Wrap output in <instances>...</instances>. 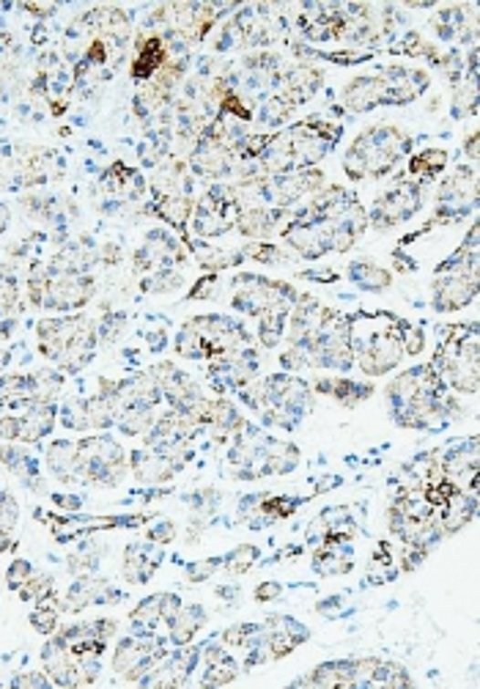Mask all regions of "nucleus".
Segmentation results:
<instances>
[{"label":"nucleus","mask_w":480,"mask_h":689,"mask_svg":"<svg viewBox=\"0 0 480 689\" xmlns=\"http://www.w3.org/2000/svg\"><path fill=\"white\" fill-rule=\"evenodd\" d=\"M291 209H277V206H266V204H250V206H242L234 228L247 236V239H266L277 231L280 220L288 217Z\"/></svg>","instance_id":"14"},{"label":"nucleus","mask_w":480,"mask_h":689,"mask_svg":"<svg viewBox=\"0 0 480 689\" xmlns=\"http://www.w3.org/2000/svg\"><path fill=\"white\" fill-rule=\"evenodd\" d=\"M17 593H20L23 601H37V604H39V601L56 596V582H53L50 574H31V577L17 588Z\"/></svg>","instance_id":"34"},{"label":"nucleus","mask_w":480,"mask_h":689,"mask_svg":"<svg viewBox=\"0 0 480 689\" xmlns=\"http://www.w3.org/2000/svg\"><path fill=\"white\" fill-rule=\"evenodd\" d=\"M12 547V533L9 530H0V552H6Z\"/></svg>","instance_id":"54"},{"label":"nucleus","mask_w":480,"mask_h":689,"mask_svg":"<svg viewBox=\"0 0 480 689\" xmlns=\"http://www.w3.org/2000/svg\"><path fill=\"white\" fill-rule=\"evenodd\" d=\"M308 640H310V629L291 615H266V621L261 623V645L269 662L288 656L291 651H297V645Z\"/></svg>","instance_id":"7"},{"label":"nucleus","mask_w":480,"mask_h":689,"mask_svg":"<svg viewBox=\"0 0 480 689\" xmlns=\"http://www.w3.org/2000/svg\"><path fill=\"white\" fill-rule=\"evenodd\" d=\"M220 288V275L217 272H206L190 291V299H212Z\"/></svg>","instance_id":"43"},{"label":"nucleus","mask_w":480,"mask_h":689,"mask_svg":"<svg viewBox=\"0 0 480 689\" xmlns=\"http://www.w3.org/2000/svg\"><path fill=\"white\" fill-rule=\"evenodd\" d=\"M223 566V558H206V560H195V563H187L184 569V579L187 582H206L214 577V571Z\"/></svg>","instance_id":"40"},{"label":"nucleus","mask_w":480,"mask_h":689,"mask_svg":"<svg viewBox=\"0 0 480 689\" xmlns=\"http://www.w3.org/2000/svg\"><path fill=\"white\" fill-rule=\"evenodd\" d=\"M127 475V454L110 437H86L78 443V484L113 489Z\"/></svg>","instance_id":"3"},{"label":"nucleus","mask_w":480,"mask_h":689,"mask_svg":"<svg viewBox=\"0 0 480 689\" xmlns=\"http://www.w3.org/2000/svg\"><path fill=\"white\" fill-rule=\"evenodd\" d=\"M20 418V443H39L45 440L53 426H56V404L53 402H39V399H31L26 407H23V415Z\"/></svg>","instance_id":"19"},{"label":"nucleus","mask_w":480,"mask_h":689,"mask_svg":"<svg viewBox=\"0 0 480 689\" xmlns=\"http://www.w3.org/2000/svg\"><path fill=\"white\" fill-rule=\"evenodd\" d=\"M409 151H412V138L403 130L392 124H376L354 138V143L349 146L343 157V171L351 182L381 179Z\"/></svg>","instance_id":"1"},{"label":"nucleus","mask_w":480,"mask_h":689,"mask_svg":"<svg viewBox=\"0 0 480 689\" xmlns=\"http://www.w3.org/2000/svg\"><path fill=\"white\" fill-rule=\"evenodd\" d=\"M447 168V151L444 149H425L412 157L409 162V176L420 184L433 182L442 171Z\"/></svg>","instance_id":"27"},{"label":"nucleus","mask_w":480,"mask_h":689,"mask_svg":"<svg viewBox=\"0 0 480 689\" xmlns=\"http://www.w3.org/2000/svg\"><path fill=\"white\" fill-rule=\"evenodd\" d=\"M242 256H247V258H253V261H258V264H269V266H280V264L291 261V256H288L283 247L272 245V242H250V245L242 250Z\"/></svg>","instance_id":"36"},{"label":"nucleus","mask_w":480,"mask_h":689,"mask_svg":"<svg viewBox=\"0 0 480 689\" xmlns=\"http://www.w3.org/2000/svg\"><path fill=\"white\" fill-rule=\"evenodd\" d=\"M477 110V80H466L455 86V97H453V116L464 119L472 116Z\"/></svg>","instance_id":"37"},{"label":"nucleus","mask_w":480,"mask_h":689,"mask_svg":"<svg viewBox=\"0 0 480 689\" xmlns=\"http://www.w3.org/2000/svg\"><path fill=\"white\" fill-rule=\"evenodd\" d=\"M343 604H346V601H343V596H329V599L318 601V607H316V610H318L321 615H332V618H335V615H340V607H343Z\"/></svg>","instance_id":"49"},{"label":"nucleus","mask_w":480,"mask_h":689,"mask_svg":"<svg viewBox=\"0 0 480 689\" xmlns=\"http://www.w3.org/2000/svg\"><path fill=\"white\" fill-rule=\"evenodd\" d=\"M294 686H321V689H332V686H354V662L351 659H332V662H321L318 667H313L310 675H302L297 681H291Z\"/></svg>","instance_id":"22"},{"label":"nucleus","mask_w":480,"mask_h":689,"mask_svg":"<svg viewBox=\"0 0 480 689\" xmlns=\"http://www.w3.org/2000/svg\"><path fill=\"white\" fill-rule=\"evenodd\" d=\"M313 391L316 393H324V396H332L338 404L343 407H357L362 402H368L373 396V385L370 382H354L349 377H321V380H313Z\"/></svg>","instance_id":"21"},{"label":"nucleus","mask_w":480,"mask_h":689,"mask_svg":"<svg viewBox=\"0 0 480 689\" xmlns=\"http://www.w3.org/2000/svg\"><path fill=\"white\" fill-rule=\"evenodd\" d=\"M58 615H61V601H58V596H50V599L39 601L37 610L31 612V626H34L39 634L50 637V634H56V629H58Z\"/></svg>","instance_id":"31"},{"label":"nucleus","mask_w":480,"mask_h":689,"mask_svg":"<svg viewBox=\"0 0 480 689\" xmlns=\"http://www.w3.org/2000/svg\"><path fill=\"white\" fill-rule=\"evenodd\" d=\"M124 327H127V316H124V313H108V316L102 318L99 329H97V338H99L102 343H116V340L121 338Z\"/></svg>","instance_id":"41"},{"label":"nucleus","mask_w":480,"mask_h":689,"mask_svg":"<svg viewBox=\"0 0 480 689\" xmlns=\"http://www.w3.org/2000/svg\"><path fill=\"white\" fill-rule=\"evenodd\" d=\"M291 308H269L258 316V340L264 350H275L286 335V321H288Z\"/></svg>","instance_id":"28"},{"label":"nucleus","mask_w":480,"mask_h":689,"mask_svg":"<svg viewBox=\"0 0 480 689\" xmlns=\"http://www.w3.org/2000/svg\"><path fill=\"white\" fill-rule=\"evenodd\" d=\"M420 209H423V184L414 179H401L376 198L368 214V225H373L376 231H387L412 220Z\"/></svg>","instance_id":"4"},{"label":"nucleus","mask_w":480,"mask_h":689,"mask_svg":"<svg viewBox=\"0 0 480 689\" xmlns=\"http://www.w3.org/2000/svg\"><path fill=\"white\" fill-rule=\"evenodd\" d=\"M0 440L4 443H15L20 440V418L17 415H0Z\"/></svg>","instance_id":"48"},{"label":"nucleus","mask_w":480,"mask_h":689,"mask_svg":"<svg viewBox=\"0 0 480 689\" xmlns=\"http://www.w3.org/2000/svg\"><path fill=\"white\" fill-rule=\"evenodd\" d=\"M17 299H20L17 280L12 275H0V321H6L12 316V310L17 308Z\"/></svg>","instance_id":"38"},{"label":"nucleus","mask_w":480,"mask_h":689,"mask_svg":"<svg viewBox=\"0 0 480 689\" xmlns=\"http://www.w3.org/2000/svg\"><path fill=\"white\" fill-rule=\"evenodd\" d=\"M346 272H349V280L362 291H387L392 286V272L365 258L351 261Z\"/></svg>","instance_id":"25"},{"label":"nucleus","mask_w":480,"mask_h":689,"mask_svg":"<svg viewBox=\"0 0 480 689\" xmlns=\"http://www.w3.org/2000/svg\"><path fill=\"white\" fill-rule=\"evenodd\" d=\"M343 108L349 113H370L376 108H384V89L379 75H360L343 89Z\"/></svg>","instance_id":"18"},{"label":"nucleus","mask_w":480,"mask_h":689,"mask_svg":"<svg viewBox=\"0 0 480 689\" xmlns=\"http://www.w3.org/2000/svg\"><path fill=\"white\" fill-rule=\"evenodd\" d=\"M34 574V566L28 563V560H23V558H17L12 566H9V571H6V585L12 588V590H17L28 577Z\"/></svg>","instance_id":"45"},{"label":"nucleus","mask_w":480,"mask_h":689,"mask_svg":"<svg viewBox=\"0 0 480 689\" xmlns=\"http://www.w3.org/2000/svg\"><path fill=\"white\" fill-rule=\"evenodd\" d=\"M324 83V72L310 67V64H299L286 69L283 75H277V97L286 99L291 108H299L305 102H310L316 97V91Z\"/></svg>","instance_id":"11"},{"label":"nucleus","mask_w":480,"mask_h":689,"mask_svg":"<svg viewBox=\"0 0 480 689\" xmlns=\"http://www.w3.org/2000/svg\"><path fill=\"white\" fill-rule=\"evenodd\" d=\"M291 113H294V108H291L286 99H280V97L275 94V97H266V99L261 102V108H258V121H261L264 127H280V124L288 121Z\"/></svg>","instance_id":"35"},{"label":"nucleus","mask_w":480,"mask_h":689,"mask_svg":"<svg viewBox=\"0 0 480 689\" xmlns=\"http://www.w3.org/2000/svg\"><path fill=\"white\" fill-rule=\"evenodd\" d=\"M236 675H239V662L234 659V656H228V659H223V662H212V664H206L203 667V675H201V686H206V689H212V686H223V684H231V681H236Z\"/></svg>","instance_id":"32"},{"label":"nucleus","mask_w":480,"mask_h":689,"mask_svg":"<svg viewBox=\"0 0 480 689\" xmlns=\"http://www.w3.org/2000/svg\"><path fill=\"white\" fill-rule=\"evenodd\" d=\"M401 324L390 318L384 327L370 329L368 335L351 329V352L354 363L365 377H384L398 369V363L406 358L403 355V338H401Z\"/></svg>","instance_id":"2"},{"label":"nucleus","mask_w":480,"mask_h":689,"mask_svg":"<svg viewBox=\"0 0 480 689\" xmlns=\"http://www.w3.org/2000/svg\"><path fill=\"white\" fill-rule=\"evenodd\" d=\"M50 675L45 670H34V673H23V675H15L12 678V686H23V689H45L50 686Z\"/></svg>","instance_id":"46"},{"label":"nucleus","mask_w":480,"mask_h":689,"mask_svg":"<svg viewBox=\"0 0 480 689\" xmlns=\"http://www.w3.org/2000/svg\"><path fill=\"white\" fill-rule=\"evenodd\" d=\"M439 525H442V533L444 536H453L458 530H464L475 514H477V497L466 489H455L439 508Z\"/></svg>","instance_id":"20"},{"label":"nucleus","mask_w":480,"mask_h":689,"mask_svg":"<svg viewBox=\"0 0 480 689\" xmlns=\"http://www.w3.org/2000/svg\"><path fill=\"white\" fill-rule=\"evenodd\" d=\"M261 640V623H234L228 629H223L220 642L231 645V648H253Z\"/></svg>","instance_id":"33"},{"label":"nucleus","mask_w":480,"mask_h":689,"mask_svg":"<svg viewBox=\"0 0 480 689\" xmlns=\"http://www.w3.org/2000/svg\"><path fill=\"white\" fill-rule=\"evenodd\" d=\"M190 165H193V173L201 176V179H225L234 173V154L212 135V132H201V138L195 141L193 146V154H190Z\"/></svg>","instance_id":"8"},{"label":"nucleus","mask_w":480,"mask_h":689,"mask_svg":"<svg viewBox=\"0 0 480 689\" xmlns=\"http://www.w3.org/2000/svg\"><path fill=\"white\" fill-rule=\"evenodd\" d=\"M47 470L61 481V484H78V443L58 440L47 448L45 454Z\"/></svg>","instance_id":"24"},{"label":"nucleus","mask_w":480,"mask_h":689,"mask_svg":"<svg viewBox=\"0 0 480 689\" xmlns=\"http://www.w3.org/2000/svg\"><path fill=\"white\" fill-rule=\"evenodd\" d=\"M182 283H184V277L176 269H157L149 280H143V288L154 291V294H165V291L179 288Z\"/></svg>","instance_id":"39"},{"label":"nucleus","mask_w":480,"mask_h":689,"mask_svg":"<svg viewBox=\"0 0 480 689\" xmlns=\"http://www.w3.org/2000/svg\"><path fill=\"white\" fill-rule=\"evenodd\" d=\"M61 508H69V511H78L80 508V497H69V495H56L53 497Z\"/></svg>","instance_id":"52"},{"label":"nucleus","mask_w":480,"mask_h":689,"mask_svg":"<svg viewBox=\"0 0 480 689\" xmlns=\"http://www.w3.org/2000/svg\"><path fill=\"white\" fill-rule=\"evenodd\" d=\"M9 358H12V355H9L6 350H0V374H4V369L9 366Z\"/></svg>","instance_id":"55"},{"label":"nucleus","mask_w":480,"mask_h":689,"mask_svg":"<svg viewBox=\"0 0 480 689\" xmlns=\"http://www.w3.org/2000/svg\"><path fill=\"white\" fill-rule=\"evenodd\" d=\"M379 80L384 89V105H409L431 86L425 69H406V67H387L379 72Z\"/></svg>","instance_id":"9"},{"label":"nucleus","mask_w":480,"mask_h":689,"mask_svg":"<svg viewBox=\"0 0 480 689\" xmlns=\"http://www.w3.org/2000/svg\"><path fill=\"white\" fill-rule=\"evenodd\" d=\"M239 596H242V590L236 585H220L217 588V599H223V601H236Z\"/></svg>","instance_id":"50"},{"label":"nucleus","mask_w":480,"mask_h":689,"mask_svg":"<svg viewBox=\"0 0 480 689\" xmlns=\"http://www.w3.org/2000/svg\"><path fill=\"white\" fill-rule=\"evenodd\" d=\"M176 533H179V530H176V522H171V519H160L157 525H151V527H149V533H146V536H149V541H151V544H160V547H162V544H171V541L176 538Z\"/></svg>","instance_id":"44"},{"label":"nucleus","mask_w":480,"mask_h":689,"mask_svg":"<svg viewBox=\"0 0 480 689\" xmlns=\"http://www.w3.org/2000/svg\"><path fill=\"white\" fill-rule=\"evenodd\" d=\"M124 596L119 590H113L108 579L86 574V577H78L72 582V588L67 590V596L61 599V612H80L89 604H108V601L116 604Z\"/></svg>","instance_id":"12"},{"label":"nucleus","mask_w":480,"mask_h":689,"mask_svg":"<svg viewBox=\"0 0 480 689\" xmlns=\"http://www.w3.org/2000/svg\"><path fill=\"white\" fill-rule=\"evenodd\" d=\"M206 621H209V612H206L203 604H187V607H182L179 615L168 623V629H171V642H173L176 648L190 645V642L198 637V632L206 626Z\"/></svg>","instance_id":"23"},{"label":"nucleus","mask_w":480,"mask_h":689,"mask_svg":"<svg viewBox=\"0 0 480 689\" xmlns=\"http://www.w3.org/2000/svg\"><path fill=\"white\" fill-rule=\"evenodd\" d=\"M283 596V585L277 582V579H266V582H261L258 588H256V593H253V599L256 601H277Z\"/></svg>","instance_id":"47"},{"label":"nucleus","mask_w":480,"mask_h":689,"mask_svg":"<svg viewBox=\"0 0 480 689\" xmlns=\"http://www.w3.org/2000/svg\"><path fill=\"white\" fill-rule=\"evenodd\" d=\"M477 297V277L466 275H436L431 283V305L436 313H453L466 308Z\"/></svg>","instance_id":"10"},{"label":"nucleus","mask_w":480,"mask_h":689,"mask_svg":"<svg viewBox=\"0 0 480 689\" xmlns=\"http://www.w3.org/2000/svg\"><path fill=\"white\" fill-rule=\"evenodd\" d=\"M130 621H132V629H135L138 634L154 632L157 623H162V593H154V596L143 599V601L132 610Z\"/></svg>","instance_id":"29"},{"label":"nucleus","mask_w":480,"mask_h":689,"mask_svg":"<svg viewBox=\"0 0 480 689\" xmlns=\"http://www.w3.org/2000/svg\"><path fill=\"white\" fill-rule=\"evenodd\" d=\"M168 61V42L157 34H146V37H138L135 42V58H132V80L138 83H146L151 80L162 64Z\"/></svg>","instance_id":"16"},{"label":"nucleus","mask_w":480,"mask_h":689,"mask_svg":"<svg viewBox=\"0 0 480 689\" xmlns=\"http://www.w3.org/2000/svg\"><path fill=\"white\" fill-rule=\"evenodd\" d=\"M258 558H261V549L256 544H242L223 558L220 569H225V574H231V577H239V574H247L258 563Z\"/></svg>","instance_id":"30"},{"label":"nucleus","mask_w":480,"mask_h":689,"mask_svg":"<svg viewBox=\"0 0 480 689\" xmlns=\"http://www.w3.org/2000/svg\"><path fill=\"white\" fill-rule=\"evenodd\" d=\"M102 261H105V264H119V261H121L119 245H105V247H102Z\"/></svg>","instance_id":"51"},{"label":"nucleus","mask_w":480,"mask_h":689,"mask_svg":"<svg viewBox=\"0 0 480 689\" xmlns=\"http://www.w3.org/2000/svg\"><path fill=\"white\" fill-rule=\"evenodd\" d=\"M401 338H403V355H412V358H417L423 350H425V335H423V329H417V327H412V324H401Z\"/></svg>","instance_id":"42"},{"label":"nucleus","mask_w":480,"mask_h":689,"mask_svg":"<svg viewBox=\"0 0 480 689\" xmlns=\"http://www.w3.org/2000/svg\"><path fill=\"white\" fill-rule=\"evenodd\" d=\"M464 151H466V157L475 162L477 160V132H472L469 138H466V143H464Z\"/></svg>","instance_id":"53"},{"label":"nucleus","mask_w":480,"mask_h":689,"mask_svg":"<svg viewBox=\"0 0 480 689\" xmlns=\"http://www.w3.org/2000/svg\"><path fill=\"white\" fill-rule=\"evenodd\" d=\"M193 209H195V204H193V198L184 195V193H179V195H162V198L157 201V206H154L157 217H162V220H165L168 225H173L176 231H184V225H187L190 217H193Z\"/></svg>","instance_id":"26"},{"label":"nucleus","mask_w":480,"mask_h":689,"mask_svg":"<svg viewBox=\"0 0 480 689\" xmlns=\"http://www.w3.org/2000/svg\"><path fill=\"white\" fill-rule=\"evenodd\" d=\"M94 297V277L78 272H50V283L42 299V308L50 310H78L86 308Z\"/></svg>","instance_id":"6"},{"label":"nucleus","mask_w":480,"mask_h":689,"mask_svg":"<svg viewBox=\"0 0 480 689\" xmlns=\"http://www.w3.org/2000/svg\"><path fill=\"white\" fill-rule=\"evenodd\" d=\"M165 552L160 549V544H130L124 549V566L121 574L127 582L132 585H143L151 579V574L160 569Z\"/></svg>","instance_id":"17"},{"label":"nucleus","mask_w":480,"mask_h":689,"mask_svg":"<svg viewBox=\"0 0 480 689\" xmlns=\"http://www.w3.org/2000/svg\"><path fill=\"white\" fill-rule=\"evenodd\" d=\"M477 206V176L472 165H458L450 176L442 179L436 190V214L433 223H453Z\"/></svg>","instance_id":"5"},{"label":"nucleus","mask_w":480,"mask_h":689,"mask_svg":"<svg viewBox=\"0 0 480 689\" xmlns=\"http://www.w3.org/2000/svg\"><path fill=\"white\" fill-rule=\"evenodd\" d=\"M182 465H184L182 456H171V454H162L154 448H141L130 456L132 475L141 484H165L182 470Z\"/></svg>","instance_id":"13"},{"label":"nucleus","mask_w":480,"mask_h":689,"mask_svg":"<svg viewBox=\"0 0 480 689\" xmlns=\"http://www.w3.org/2000/svg\"><path fill=\"white\" fill-rule=\"evenodd\" d=\"M354 569L351 538L324 536V544L313 552V571L321 577H340Z\"/></svg>","instance_id":"15"}]
</instances>
